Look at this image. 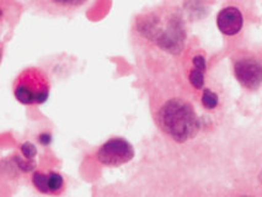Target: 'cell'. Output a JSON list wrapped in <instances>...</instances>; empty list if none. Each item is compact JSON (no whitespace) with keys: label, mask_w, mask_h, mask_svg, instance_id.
<instances>
[{"label":"cell","mask_w":262,"mask_h":197,"mask_svg":"<svg viewBox=\"0 0 262 197\" xmlns=\"http://www.w3.org/2000/svg\"><path fill=\"white\" fill-rule=\"evenodd\" d=\"M218 197H261V195L255 189H252V187L242 186L233 187V189L224 191Z\"/></svg>","instance_id":"obj_9"},{"label":"cell","mask_w":262,"mask_h":197,"mask_svg":"<svg viewBox=\"0 0 262 197\" xmlns=\"http://www.w3.org/2000/svg\"><path fill=\"white\" fill-rule=\"evenodd\" d=\"M133 33L137 43L151 56L157 51L170 56H179L184 51L185 24L181 15L175 10L159 9L139 15L133 26Z\"/></svg>","instance_id":"obj_1"},{"label":"cell","mask_w":262,"mask_h":197,"mask_svg":"<svg viewBox=\"0 0 262 197\" xmlns=\"http://www.w3.org/2000/svg\"><path fill=\"white\" fill-rule=\"evenodd\" d=\"M244 17L242 11L235 7L222 9L217 16V26L219 31L225 36H235L242 31Z\"/></svg>","instance_id":"obj_7"},{"label":"cell","mask_w":262,"mask_h":197,"mask_svg":"<svg viewBox=\"0 0 262 197\" xmlns=\"http://www.w3.org/2000/svg\"><path fill=\"white\" fill-rule=\"evenodd\" d=\"M188 81L194 89L200 90L205 85V71H201L199 68H192L188 72Z\"/></svg>","instance_id":"obj_10"},{"label":"cell","mask_w":262,"mask_h":197,"mask_svg":"<svg viewBox=\"0 0 262 197\" xmlns=\"http://www.w3.org/2000/svg\"><path fill=\"white\" fill-rule=\"evenodd\" d=\"M192 64H193L194 68H199L201 71H205L206 72V58L202 56V54H197L192 58Z\"/></svg>","instance_id":"obj_13"},{"label":"cell","mask_w":262,"mask_h":197,"mask_svg":"<svg viewBox=\"0 0 262 197\" xmlns=\"http://www.w3.org/2000/svg\"><path fill=\"white\" fill-rule=\"evenodd\" d=\"M21 153H23V156L25 157L26 159H33V157L36 156L37 150H36L35 145L29 143V142H26V143L21 145Z\"/></svg>","instance_id":"obj_12"},{"label":"cell","mask_w":262,"mask_h":197,"mask_svg":"<svg viewBox=\"0 0 262 197\" xmlns=\"http://www.w3.org/2000/svg\"><path fill=\"white\" fill-rule=\"evenodd\" d=\"M95 158L100 164L117 168L127 164L135 158V148L124 138L115 137L105 142L96 150Z\"/></svg>","instance_id":"obj_5"},{"label":"cell","mask_w":262,"mask_h":197,"mask_svg":"<svg viewBox=\"0 0 262 197\" xmlns=\"http://www.w3.org/2000/svg\"><path fill=\"white\" fill-rule=\"evenodd\" d=\"M14 96L23 105H41L47 101L51 92L50 79L38 68H27L15 79Z\"/></svg>","instance_id":"obj_3"},{"label":"cell","mask_w":262,"mask_h":197,"mask_svg":"<svg viewBox=\"0 0 262 197\" xmlns=\"http://www.w3.org/2000/svg\"><path fill=\"white\" fill-rule=\"evenodd\" d=\"M201 101H202V105L205 106L206 108H208V110H213V108H215L218 106L219 100H218L217 94L212 92L211 89H203L202 99H201Z\"/></svg>","instance_id":"obj_11"},{"label":"cell","mask_w":262,"mask_h":197,"mask_svg":"<svg viewBox=\"0 0 262 197\" xmlns=\"http://www.w3.org/2000/svg\"><path fill=\"white\" fill-rule=\"evenodd\" d=\"M154 121L166 137L176 143H186L199 135L201 120L192 102L184 95L158 90L150 95Z\"/></svg>","instance_id":"obj_2"},{"label":"cell","mask_w":262,"mask_h":197,"mask_svg":"<svg viewBox=\"0 0 262 197\" xmlns=\"http://www.w3.org/2000/svg\"><path fill=\"white\" fill-rule=\"evenodd\" d=\"M233 72L244 89L254 92L262 85V59L254 53H237L233 58Z\"/></svg>","instance_id":"obj_4"},{"label":"cell","mask_w":262,"mask_h":197,"mask_svg":"<svg viewBox=\"0 0 262 197\" xmlns=\"http://www.w3.org/2000/svg\"><path fill=\"white\" fill-rule=\"evenodd\" d=\"M35 8L52 15H68L77 11L88 0H30Z\"/></svg>","instance_id":"obj_8"},{"label":"cell","mask_w":262,"mask_h":197,"mask_svg":"<svg viewBox=\"0 0 262 197\" xmlns=\"http://www.w3.org/2000/svg\"><path fill=\"white\" fill-rule=\"evenodd\" d=\"M32 184L36 190L45 195L59 196L66 190L63 177L54 171H36L32 175Z\"/></svg>","instance_id":"obj_6"}]
</instances>
